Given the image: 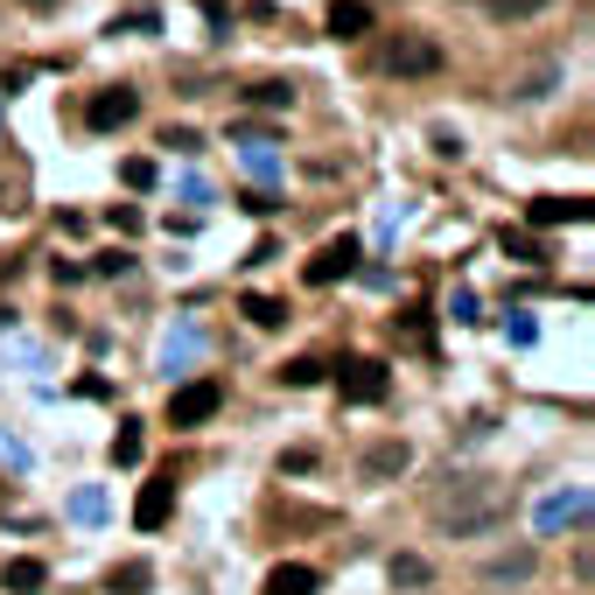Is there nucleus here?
Instances as JSON below:
<instances>
[{"label":"nucleus","instance_id":"20e7f679","mask_svg":"<svg viewBox=\"0 0 595 595\" xmlns=\"http://www.w3.org/2000/svg\"><path fill=\"white\" fill-rule=\"evenodd\" d=\"M133 120H141V91H133V85H106L99 99L85 106V126L91 133H112V126H133Z\"/></svg>","mask_w":595,"mask_h":595},{"label":"nucleus","instance_id":"393cba45","mask_svg":"<svg viewBox=\"0 0 595 595\" xmlns=\"http://www.w3.org/2000/svg\"><path fill=\"white\" fill-rule=\"evenodd\" d=\"M162 147H176V155H203V133H197V126H168Z\"/></svg>","mask_w":595,"mask_h":595},{"label":"nucleus","instance_id":"5701e85b","mask_svg":"<svg viewBox=\"0 0 595 595\" xmlns=\"http://www.w3.org/2000/svg\"><path fill=\"white\" fill-rule=\"evenodd\" d=\"M505 253H511L518 266H547V245H540V239H526V232H505Z\"/></svg>","mask_w":595,"mask_h":595},{"label":"nucleus","instance_id":"423d86ee","mask_svg":"<svg viewBox=\"0 0 595 595\" xmlns=\"http://www.w3.org/2000/svg\"><path fill=\"white\" fill-rule=\"evenodd\" d=\"M343 274H357V239H330L322 253L309 260V287H330Z\"/></svg>","mask_w":595,"mask_h":595},{"label":"nucleus","instance_id":"0eeeda50","mask_svg":"<svg viewBox=\"0 0 595 595\" xmlns=\"http://www.w3.org/2000/svg\"><path fill=\"white\" fill-rule=\"evenodd\" d=\"M588 518V491L582 484H568V491H553L547 505H540V532H561V526H582Z\"/></svg>","mask_w":595,"mask_h":595},{"label":"nucleus","instance_id":"aec40b11","mask_svg":"<svg viewBox=\"0 0 595 595\" xmlns=\"http://www.w3.org/2000/svg\"><path fill=\"white\" fill-rule=\"evenodd\" d=\"M70 518H78V526H99V518H106V491L85 484L78 497H70Z\"/></svg>","mask_w":595,"mask_h":595},{"label":"nucleus","instance_id":"4be33fe9","mask_svg":"<svg viewBox=\"0 0 595 595\" xmlns=\"http://www.w3.org/2000/svg\"><path fill=\"white\" fill-rule=\"evenodd\" d=\"M245 316H253L260 330H280V322H287V309H280L274 295H245Z\"/></svg>","mask_w":595,"mask_h":595},{"label":"nucleus","instance_id":"2eb2a0df","mask_svg":"<svg viewBox=\"0 0 595 595\" xmlns=\"http://www.w3.org/2000/svg\"><path fill=\"white\" fill-rule=\"evenodd\" d=\"M553 85H561V64H540L532 78H518V85H511V99H518V106H540Z\"/></svg>","mask_w":595,"mask_h":595},{"label":"nucleus","instance_id":"b1692460","mask_svg":"<svg viewBox=\"0 0 595 595\" xmlns=\"http://www.w3.org/2000/svg\"><path fill=\"white\" fill-rule=\"evenodd\" d=\"M112 463H141V428L120 420V434H112Z\"/></svg>","mask_w":595,"mask_h":595},{"label":"nucleus","instance_id":"f257e3e1","mask_svg":"<svg viewBox=\"0 0 595 595\" xmlns=\"http://www.w3.org/2000/svg\"><path fill=\"white\" fill-rule=\"evenodd\" d=\"M218 407H224V386H218V378H189V386L168 393V428H203Z\"/></svg>","mask_w":595,"mask_h":595},{"label":"nucleus","instance_id":"c85d7f7f","mask_svg":"<svg viewBox=\"0 0 595 595\" xmlns=\"http://www.w3.org/2000/svg\"><path fill=\"white\" fill-rule=\"evenodd\" d=\"M505 337L518 343V351H526V343H532V337H540V330H532V316H526V309H511V316H505Z\"/></svg>","mask_w":595,"mask_h":595},{"label":"nucleus","instance_id":"f03ea898","mask_svg":"<svg viewBox=\"0 0 595 595\" xmlns=\"http://www.w3.org/2000/svg\"><path fill=\"white\" fill-rule=\"evenodd\" d=\"M386 70H393V78H434V70H441V43H434V35H420V29H407L386 49Z\"/></svg>","mask_w":595,"mask_h":595},{"label":"nucleus","instance_id":"412c9836","mask_svg":"<svg viewBox=\"0 0 595 595\" xmlns=\"http://www.w3.org/2000/svg\"><path fill=\"white\" fill-rule=\"evenodd\" d=\"M428 561H420V553H399V561H393V588H428Z\"/></svg>","mask_w":595,"mask_h":595},{"label":"nucleus","instance_id":"473e14b6","mask_svg":"<svg viewBox=\"0 0 595 595\" xmlns=\"http://www.w3.org/2000/svg\"><path fill=\"white\" fill-rule=\"evenodd\" d=\"M29 8H43V14H49V8H56V0H29Z\"/></svg>","mask_w":595,"mask_h":595},{"label":"nucleus","instance_id":"c756f323","mask_svg":"<svg viewBox=\"0 0 595 595\" xmlns=\"http://www.w3.org/2000/svg\"><path fill=\"white\" fill-rule=\"evenodd\" d=\"M449 316L455 322H476V295H470V287H455V295H449Z\"/></svg>","mask_w":595,"mask_h":595},{"label":"nucleus","instance_id":"ddd939ff","mask_svg":"<svg viewBox=\"0 0 595 595\" xmlns=\"http://www.w3.org/2000/svg\"><path fill=\"white\" fill-rule=\"evenodd\" d=\"M239 99H245V106H266V112H287V106H295V85H280V78H260V85H245Z\"/></svg>","mask_w":595,"mask_h":595},{"label":"nucleus","instance_id":"6e6552de","mask_svg":"<svg viewBox=\"0 0 595 595\" xmlns=\"http://www.w3.org/2000/svg\"><path fill=\"white\" fill-rule=\"evenodd\" d=\"M322 588V574L309 561H280L274 574H266V595H316Z\"/></svg>","mask_w":595,"mask_h":595},{"label":"nucleus","instance_id":"7c9ffc66","mask_svg":"<svg viewBox=\"0 0 595 595\" xmlns=\"http://www.w3.org/2000/svg\"><path fill=\"white\" fill-rule=\"evenodd\" d=\"M126 266H133V253H99V260H91V274H126Z\"/></svg>","mask_w":595,"mask_h":595},{"label":"nucleus","instance_id":"1a4fd4ad","mask_svg":"<svg viewBox=\"0 0 595 595\" xmlns=\"http://www.w3.org/2000/svg\"><path fill=\"white\" fill-rule=\"evenodd\" d=\"M197 357H203V330H197V322L168 330V343H162V364H168V378H176L183 364H197Z\"/></svg>","mask_w":595,"mask_h":595},{"label":"nucleus","instance_id":"f3484780","mask_svg":"<svg viewBox=\"0 0 595 595\" xmlns=\"http://www.w3.org/2000/svg\"><path fill=\"white\" fill-rule=\"evenodd\" d=\"M553 0H484L491 22H532V14H547Z\"/></svg>","mask_w":595,"mask_h":595},{"label":"nucleus","instance_id":"f8f14e48","mask_svg":"<svg viewBox=\"0 0 595 595\" xmlns=\"http://www.w3.org/2000/svg\"><path fill=\"white\" fill-rule=\"evenodd\" d=\"M532 224H588V203L582 197H540L532 203Z\"/></svg>","mask_w":595,"mask_h":595},{"label":"nucleus","instance_id":"7ed1b4c3","mask_svg":"<svg viewBox=\"0 0 595 595\" xmlns=\"http://www.w3.org/2000/svg\"><path fill=\"white\" fill-rule=\"evenodd\" d=\"M337 393L351 399V407H378V399L393 393V372L378 357H357V364H343V372H337Z\"/></svg>","mask_w":595,"mask_h":595},{"label":"nucleus","instance_id":"39448f33","mask_svg":"<svg viewBox=\"0 0 595 595\" xmlns=\"http://www.w3.org/2000/svg\"><path fill=\"white\" fill-rule=\"evenodd\" d=\"M168 511H176V476H147L141 505H133V526L155 532V526H168Z\"/></svg>","mask_w":595,"mask_h":595},{"label":"nucleus","instance_id":"9b49d317","mask_svg":"<svg viewBox=\"0 0 595 595\" xmlns=\"http://www.w3.org/2000/svg\"><path fill=\"white\" fill-rule=\"evenodd\" d=\"M364 29H372V8H364V0H330V35L337 43H357Z\"/></svg>","mask_w":595,"mask_h":595},{"label":"nucleus","instance_id":"2f4dec72","mask_svg":"<svg viewBox=\"0 0 595 595\" xmlns=\"http://www.w3.org/2000/svg\"><path fill=\"white\" fill-rule=\"evenodd\" d=\"M0 463H14V470H29V449L14 434H0Z\"/></svg>","mask_w":595,"mask_h":595},{"label":"nucleus","instance_id":"a878e982","mask_svg":"<svg viewBox=\"0 0 595 595\" xmlns=\"http://www.w3.org/2000/svg\"><path fill=\"white\" fill-rule=\"evenodd\" d=\"M316 378H322V364H316V357H295V364L280 372V386H316Z\"/></svg>","mask_w":595,"mask_h":595},{"label":"nucleus","instance_id":"bb28decb","mask_svg":"<svg viewBox=\"0 0 595 595\" xmlns=\"http://www.w3.org/2000/svg\"><path fill=\"white\" fill-rule=\"evenodd\" d=\"M106 224H112L120 239H133V232H141V210H133V203H112V210H106Z\"/></svg>","mask_w":595,"mask_h":595},{"label":"nucleus","instance_id":"4468645a","mask_svg":"<svg viewBox=\"0 0 595 595\" xmlns=\"http://www.w3.org/2000/svg\"><path fill=\"white\" fill-rule=\"evenodd\" d=\"M532 568H540V553H532V547L497 553V561H491V582H532Z\"/></svg>","mask_w":595,"mask_h":595},{"label":"nucleus","instance_id":"cd10ccee","mask_svg":"<svg viewBox=\"0 0 595 595\" xmlns=\"http://www.w3.org/2000/svg\"><path fill=\"white\" fill-rule=\"evenodd\" d=\"M120 176H126V189H155V162H147V155H133V162L120 168Z\"/></svg>","mask_w":595,"mask_h":595},{"label":"nucleus","instance_id":"dca6fc26","mask_svg":"<svg viewBox=\"0 0 595 595\" xmlns=\"http://www.w3.org/2000/svg\"><path fill=\"white\" fill-rule=\"evenodd\" d=\"M106 588H112V595H141V588H155V568H147V561H126V568L106 574Z\"/></svg>","mask_w":595,"mask_h":595},{"label":"nucleus","instance_id":"9d476101","mask_svg":"<svg viewBox=\"0 0 595 595\" xmlns=\"http://www.w3.org/2000/svg\"><path fill=\"white\" fill-rule=\"evenodd\" d=\"M414 470V449L407 441H378L372 455H364V476H378V484H386V476H407Z\"/></svg>","mask_w":595,"mask_h":595},{"label":"nucleus","instance_id":"6ab92c4d","mask_svg":"<svg viewBox=\"0 0 595 595\" xmlns=\"http://www.w3.org/2000/svg\"><path fill=\"white\" fill-rule=\"evenodd\" d=\"M43 582H49V568H43V561H8V588H14V595H35Z\"/></svg>","mask_w":595,"mask_h":595},{"label":"nucleus","instance_id":"a211bd4d","mask_svg":"<svg viewBox=\"0 0 595 595\" xmlns=\"http://www.w3.org/2000/svg\"><path fill=\"white\" fill-rule=\"evenodd\" d=\"M245 168H253L260 183H280V155H274V141H245Z\"/></svg>","mask_w":595,"mask_h":595}]
</instances>
